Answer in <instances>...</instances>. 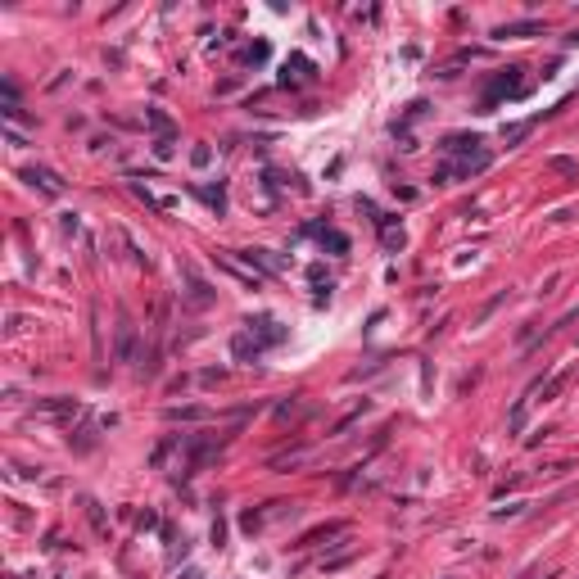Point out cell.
<instances>
[{
  "instance_id": "1",
  "label": "cell",
  "mask_w": 579,
  "mask_h": 579,
  "mask_svg": "<svg viewBox=\"0 0 579 579\" xmlns=\"http://www.w3.org/2000/svg\"><path fill=\"white\" fill-rule=\"evenodd\" d=\"M281 340H286V326L276 317H258V322H244V335H236L231 349H236V358H263Z\"/></svg>"
},
{
  "instance_id": "2",
  "label": "cell",
  "mask_w": 579,
  "mask_h": 579,
  "mask_svg": "<svg viewBox=\"0 0 579 579\" xmlns=\"http://www.w3.org/2000/svg\"><path fill=\"white\" fill-rule=\"evenodd\" d=\"M521 91H525V82H521V68H507L502 77H494V82H489V91H485V104L502 100V95H521Z\"/></svg>"
},
{
  "instance_id": "3",
  "label": "cell",
  "mask_w": 579,
  "mask_h": 579,
  "mask_svg": "<svg viewBox=\"0 0 579 579\" xmlns=\"http://www.w3.org/2000/svg\"><path fill=\"white\" fill-rule=\"evenodd\" d=\"M77 412H82L77 399H45V403H36V416H50V421H68V416H77Z\"/></svg>"
},
{
  "instance_id": "4",
  "label": "cell",
  "mask_w": 579,
  "mask_h": 579,
  "mask_svg": "<svg viewBox=\"0 0 579 579\" xmlns=\"http://www.w3.org/2000/svg\"><path fill=\"white\" fill-rule=\"evenodd\" d=\"M23 177H28V181H32V186L41 190V195H50V200H59V195H64V181H59L50 168H28Z\"/></svg>"
},
{
  "instance_id": "5",
  "label": "cell",
  "mask_w": 579,
  "mask_h": 579,
  "mask_svg": "<svg viewBox=\"0 0 579 579\" xmlns=\"http://www.w3.org/2000/svg\"><path fill=\"white\" fill-rule=\"evenodd\" d=\"M131 349H136V326H131L127 313H122V326H118V358L131 362Z\"/></svg>"
},
{
  "instance_id": "6",
  "label": "cell",
  "mask_w": 579,
  "mask_h": 579,
  "mask_svg": "<svg viewBox=\"0 0 579 579\" xmlns=\"http://www.w3.org/2000/svg\"><path fill=\"white\" fill-rule=\"evenodd\" d=\"M186 281H190V303H195V308H204L208 299H213V294H208V286L200 281V272H195V267H186Z\"/></svg>"
},
{
  "instance_id": "7",
  "label": "cell",
  "mask_w": 579,
  "mask_h": 579,
  "mask_svg": "<svg viewBox=\"0 0 579 579\" xmlns=\"http://www.w3.org/2000/svg\"><path fill=\"white\" fill-rule=\"evenodd\" d=\"M313 236H322V244H330L335 254H349V236H340V231H330V227H317Z\"/></svg>"
},
{
  "instance_id": "8",
  "label": "cell",
  "mask_w": 579,
  "mask_h": 579,
  "mask_svg": "<svg viewBox=\"0 0 579 579\" xmlns=\"http://www.w3.org/2000/svg\"><path fill=\"white\" fill-rule=\"evenodd\" d=\"M380 222V240H385V249H403V227H389L385 217H376Z\"/></svg>"
},
{
  "instance_id": "9",
  "label": "cell",
  "mask_w": 579,
  "mask_h": 579,
  "mask_svg": "<svg viewBox=\"0 0 579 579\" xmlns=\"http://www.w3.org/2000/svg\"><path fill=\"white\" fill-rule=\"evenodd\" d=\"M145 118H150V127H154V131H163V141H172V122L158 114V109H145Z\"/></svg>"
},
{
  "instance_id": "10",
  "label": "cell",
  "mask_w": 579,
  "mask_h": 579,
  "mask_svg": "<svg viewBox=\"0 0 579 579\" xmlns=\"http://www.w3.org/2000/svg\"><path fill=\"white\" fill-rule=\"evenodd\" d=\"M263 59H267V45L258 41V45H249V50L240 55V64H263Z\"/></svg>"
},
{
  "instance_id": "11",
  "label": "cell",
  "mask_w": 579,
  "mask_h": 579,
  "mask_svg": "<svg viewBox=\"0 0 579 579\" xmlns=\"http://www.w3.org/2000/svg\"><path fill=\"white\" fill-rule=\"evenodd\" d=\"M525 32H539V23H507L498 36H525Z\"/></svg>"
}]
</instances>
